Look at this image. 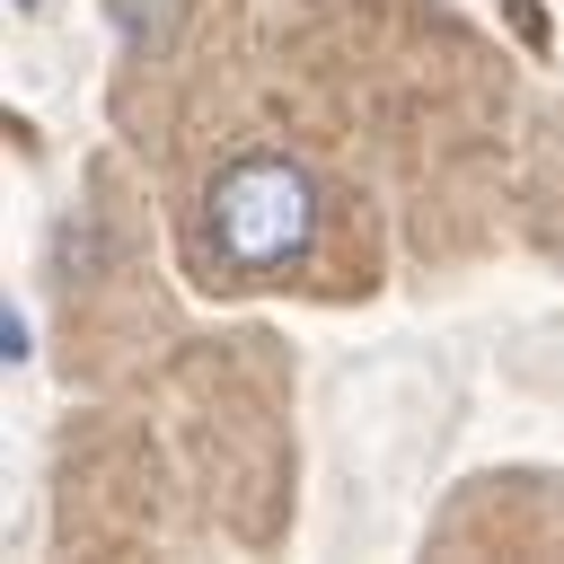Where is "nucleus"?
<instances>
[{"mask_svg": "<svg viewBox=\"0 0 564 564\" xmlns=\"http://www.w3.org/2000/svg\"><path fill=\"white\" fill-rule=\"evenodd\" d=\"M203 238H212V264L229 282H264V273L300 264L308 238H317V185H308V167H291L273 150L229 159L212 176V194H203Z\"/></svg>", "mask_w": 564, "mask_h": 564, "instance_id": "obj_1", "label": "nucleus"}]
</instances>
